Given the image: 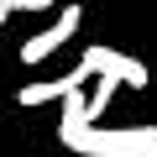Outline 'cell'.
I'll use <instances>...</instances> for the list:
<instances>
[{
  "label": "cell",
  "instance_id": "7a4b0ae2",
  "mask_svg": "<svg viewBox=\"0 0 157 157\" xmlns=\"http://www.w3.org/2000/svg\"><path fill=\"white\" fill-rule=\"evenodd\" d=\"M78 68L84 73H100V78H115V84H126V89H147V63L141 58H126V52H115V47H84V58H78Z\"/></svg>",
  "mask_w": 157,
  "mask_h": 157
},
{
  "label": "cell",
  "instance_id": "277c9868",
  "mask_svg": "<svg viewBox=\"0 0 157 157\" xmlns=\"http://www.w3.org/2000/svg\"><path fill=\"white\" fill-rule=\"evenodd\" d=\"M84 84H89V73H84V68H68L63 78H42V84H21V89H16V105H21V110H32V105H52V100L63 105L68 94H78Z\"/></svg>",
  "mask_w": 157,
  "mask_h": 157
},
{
  "label": "cell",
  "instance_id": "6da1fadb",
  "mask_svg": "<svg viewBox=\"0 0 157 157\" xmlns=\"http://www.w3.org/2000/svg\"><path fill=\"white\" fill-rule=\"evenodd\" d=\"M63 147L84 157H157V126H89L78 136H63Z\"/></svg>",
  "mask_w": 157,
  "mask_h": 157
},
{
  "label": "cell",
  "instance_id": "3957f363",
  "mask_svg": "<svg viewBox=\"0 0 157 157\" xmlns=\"http://www.w3.org/2000/svg\"><path fill=\"white\" fill-rule=\"evenodd\" d=\"M78 26H84V6H63V11H58V21H52L47 32H37V37L21 47V63L32 68V63H42V58H52L63 42H73V32H78Z\"/></svg>",
  "mask_w": 157,
  "mask_h": 157
},
{
  "label": "cell",
  "instance_id": "5b68a950",
  "mask_svg": "<svg viewBox=\"0 0 157 157\" xmlns=\"http://www.w3.org/2000/svg\"><path fill=\"white\" fill-rule=\"evenodd\" d=\"M11 16H16V0H0V26H6Z\"/></svg>",
  "mask_w": 157,
  "mask_h": 157
}]
</instances>
